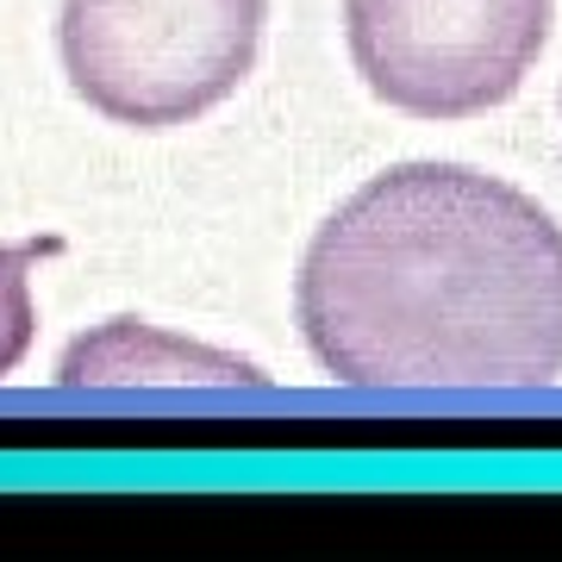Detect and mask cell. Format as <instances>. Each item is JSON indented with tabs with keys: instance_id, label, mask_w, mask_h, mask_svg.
Here are the masks:
<instances>
[{
	"instance_id": "277c9868",
	"label": "cell",
	"mask_w": 562,
	"mask_h": 562,
	"mask_svg": "<svg viewBox=\"0 0 562 562\" xmlns=\"http://www.w3.org/2000/svg\"><path fill=\"white\" fill-rule=\"evenodd\" d=\"M57 238H32V244H0V382L13 375L38 338V306H32V262L57 257Z\"/></svg>"
},
{
	"instance_id": "6da1fadb",
	"label": "cell",
	"mask_w": 562,
	"mask_h": 562,
	"mask_svg": "<svg viewBox=\"0 0 562 562\" xmlns=\"http://www.w3.org/2000/svg\"><path fill=\"white\" fill-rule=\"evenodd\" d=\"M294 319L350 387H550L562 225L469 162H401L313 232Z\"/></svg>"
},
{
	"instance_id": "3957f363",
	"label": "cell",
	"mask_w": 562,
	"mask_h": 562,
	"mask_svg": "<svg viewBox=\"0 0 562 562\" xmlns=\"http://www.w3.org/2000/svg\"><path fill=\"white\" fill-rule=\"evenodd\" d=\"M557 0H344L369 94L413 120H475L525 88Z\"/></svg>"
},
{
	"instance_id": "7a4b0ae2",
	"label": "cell",
	"mask_w": 562,
	"mask_h": 562,
	"mask_svg": "<svg viewBox=\"0 0 562 562\" xmlns=\"http://www.w3.org/2000/svg\"><path fill=\"white\" fill-rule=\"evenodd\" d=\"M269 0H63L57 50L113 125L169 132L213 113L257 69Z\"/></svg>"
}]
</instances>
